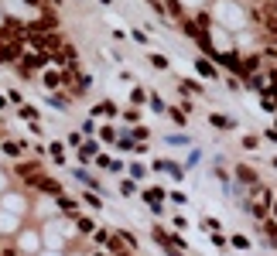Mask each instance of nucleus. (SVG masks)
Returning a JSON list of instances; mask_svg holds the SVG:
<instances>
[{"mask_svg": "<svg viewBox=\"0 0 277 256\" xmlns=\"http://www.w3.org/2000/svg\"><path fill=\"white\" fill-rule=\"evenodd\" d=\"M14 246H17L21 256H38L41 249H45V236H41L38 225H24L21 233L14 236Z\"/></svg>", "mask_w": 277, "mask_h": 256, "instance_id": "nucleus-1", "label": "nucleus"}, {"mask_svg": "<svg viewBox=\"0 0 277 256\" xmlns=\"http://www.w3.org/2000/svg\"><path fill=\"white\" fill-rule=\"evenodd\" d=\"M48 65H52V55H48V52H38V48H24L21 62H17L14 68H17L21 75H41Z\"/></svg>", "mask_w": 277, "mask_h": 256, "instance_id": "nucleus-2", "label": "nucleus"}, {"mask_svg": "<svg viewBox=\"0 0 277 256\" xmlns=\"http://www.w3.org/2000/svg\"><path fill=\"white\" fill-rule=\"evenodd\" d=\"M28 191H35V195H52V198H58V195H62V181L58 178H52V174H48V171H41V174H35V178L28 181Z\"/></svg>", "mask_w": 277, "mask_h": 256, "instance_id": "nucleus-3", "label": "nucleus"}, {"mask_svg": "<svg viewBox=\"0 0 277 256\" xmlns=\"http://www.w3.org/2000/svg\"><path fill=\"white\" fill-rule=\"evenodd\" d=\"M24 219H28V215H17V212H11V209L0 205V236H4V239H14V236L28 225Z\"/></svg>", "mask_w": 277, "mask_h": 256, "instance_id": "nucleus-4", "label": "nucleus"}, {"mask_svg": "<svg viewBox=\"0 0 277 256\" xmlns=\"http://www.w3.org/2000/svg\"><path fill=\"white\" fill-rule=\"evenodd\" d=\"M24 41L21 38H7L4 34V41H0V65H17L21 62V55H24Z\"/></svg>", "mask_w": 277, "mask_h": 256, "instance_id": "nucleus-5", "label": "nucleus"}, {"mask_svg": "<svg viewBox=\"0 0 277 256\" xmlns=\"http://www.w3.org/2000/svg\"><path fill=\"white\" fill-rule=\"evenodd\" d=\"M192 68H195V75L202 79V82H219V79H222L219 65H216L209 55H195V58H192Z\"/></svg>", "mask_w": 277, "mask_h": 256, "instance_id": "nucleus-6", "label": "nucleus"}, {"mask_svg": "<svg viewBox=\"0 0 277 256\" xmlns=\"http://www.w3.org/2000/svg\"><path fill=\"white\" fill-rule=\"evenodd\" d=\"M38 82H41V89L45 92H58V89H65V75H62V68L55 65H48L41 75H38Z\"/></svg>", "mask_w": 277, "mask_h": 256, "instance_id": "nucleus-7", "label": "nucleus"}, {"mask_svg": "<svg viewBox=\"0 0 277 256\" xmlns=\"http://www.w3.org/2000/svg\"><path fill=\"white\" fill-rule=\"evenodd\" d=\"M140 198L150 205V212H154V215H164V198H168V191H164L161 185H150V188H144V191H140Z\"/></svg>", "mask_w": 277, "mask_h": 256, "instance_id": "nucleus-8", "label": "nucleus"}, {"mask_svg": "<svg viewBox=\"0 0 277 256\" xmlns=\"http://www.w3.org/2000/svg\"><path fill=\"white\" fill-rule=\"evenodd\" d=\"M41 171H45V164H41V161H31V157H21V161L14 164V174H17L24 185L35 178V174H41Z\"/></svg>", "mask_w": 277, "mask_h": 256, "instance_id": "nucleus-9", "label": "nucleus"}, {"mask_svg": "<svg viewBox=\"0 0 277 256\" xmlns=\"http://www.w3.org/2000/svg\"><path fill=\"white\" fill-rule=\"evenodd\" d=\"M233 174H236V185H240V188L260 185V174H257V167H250V164H233Z\"/></svg>", "mask_w": 277, "mask_h": 256, "instance_id": "nucleus-10", "label": "nucleus"}, {"mask_svg": "<svg viewBox=\"0 0 277 256\" xmlns=\"http://www.w3.org/2000/svg\"><path fill=\"white\" fill-rule=\"evenodd\" d=\"M72 178L79 181L82 188H92V191H99V195H106V191H103V185H99V178L92 174L89 167H72Z\"/></svg>", "mask_w": 277, "mask_h": 256, "instance_id": "nucleus-11", "label": "nucleus"}, {"mask_svg": "<svg viewBox=\"0 0 277 256\" xmlns=\"http://www.w3.org/2000/svg\"><path fill=\"white\" fill-rule=\"evenodd\" d=\"M99 154H103V150H99V137H96V140H86V144H82L79 150H75V161L89 167V164H92V161H96Z\"/></svg>", "mask_w": 277, "mask_h": 256, "instance_id": "nucleus-12", "label": "nucleus"}, {"mask_svg": "<svg viewBox=\"0 0 277 256\" xmlns=\"http://www.w3.org/2000/svg\"><path fill=\"white\" fill-rule=\"evenodd\" d=\"M55 205H58V215H65V219H75V215H79V205H82V201H75L72 195H65V191H62V195L55 198Z\"/></svg>", "mask_w": 277, "mask_h": 256, "instance_id": "nucleus-13", "label": "nucleus"}, {"mask_svg": "<svg viewBox=\"0 0 277 256\" xmlns=\"http://www.w3.org/2000/svg\"><path fill=\"white\" fill-rule=\"evenodd\" d=\"M89 113H92V116H103V120H116V116H120V110H116L113 99H99Z\"/></svg>", "mask_w": 277, "mask_h": 256, "instance_id": "nucleus-14", "label": "nucleus"}, {"mask_svg": "<svg viewBox=\"0 0 277 256\" xmlns=\"http://www.w3.org/2000/svg\"><path fill=\"white\" fill-rule=\"evenodd\" d=\"M209 123L216 126V130H236V116H230V113H209Z\"/></svg>", "mask_w": 277, "mask_h": 256, "instance_id": "nucleus-15", "label": "nucleus"}, {"mask_svg": "<svg viewBox=\"0 0 277 256\" xmlns=\"http://www.w3.org/2000/svg\"><path fill=\"white\" fill-rule=\"evenodd\" d=\"M79 201L86 205V209H92V212H99V209H103V195H99V191H92V188L79 191Z\"/></svg>", "mask_w": 277, "mask_h": 256, "instance_id": "nucleus-16", "label": "nucleus"}, {"mask_svg": "<svg viewBox=\"0 0 277 256\" xmlns=\"http://www.w3.org/2000/svg\"><path fill=\"white\" fill-rule=\"evenodd\" d=\"M48 103L55 106L58 113H69V106H72V96L65 89H58V92H48Z\"/></svg>", "mask_w": 277, "mask_h": 256, "instance_id": "nucleus-17", "label": "nucleus"}, {"mask_svg": "<svg viewBox=\"0 0 277 256\" xmlns=\"http://www.w3.org/2000/svg\"><path fill=\"white\" fill-rule=\"evenodd\" d=\"M230 249H236V253H250V249H254V239H250L246 233H233L230 236Z\"/></svg>", "mask_w": 277, "mask_h": 256, "instance_id": "nucleus-18", "label": "nucleus"}, {"mask_svg": "<svg viewBox=\"0 0 277 256\" xmlns=\"http://www.w3.org/2000/svg\"><path fill=\"white\" fill-rule=\"evenodd\" d=\"M48 157H52V164H58V167L69 164V154H65V147L58 144V140H52V144H48Z\"/></svg>", "mask_w": 277, "mask_h": 256, "instance_id": "nucleus-19", "label": "nucleus"}, {"mask_svg": "<svg viewBox=\"0 0 277 256\" xmlns=\"http://www.w3.org/2000/svg\"><path fill=\"white\" fill-rule=\"evenodd\" d=\"M96 137H99L103 144H113V147H116V140H120V126H116V123H103Z\"/></svg>", "mask_w": 277, "mask_h": 256, "instance_id": "nucleus-20", "label": "nucleus"}, {"mask_svg": "<svg viewBox=\"0 0 277 256\" xmlns=\"http://www.w3.org/2000/svg\"><path fill=\"white\" fill-rule=\"evenodd\" d=\"M72 222H75V229H79V236H92L96 233V219H92V215H75V219H72Z\"/></svg>", "mask_w": 277, "mask_h": 256, "instance_id": "nucleus-21", "label": "nucleus"}, {"mask_svg": "<svg viewBox=\"0 0 277 256\" xmlns=\"http://www.w3.org/2000/svg\"><path fill=\"white\" fill-rule=\"evenodd\" d=\"M178 89L188 92V96H206V82H202V79H182Z\"/></svg>", "mask_w": 277, "mask_h": 256, "instance_id": "nucleus-22", "label": "nucleus"}, {"mask_svg": "<svg viewBox=\"0 0 277 256\" xmlns=\"http://www.w3.org/2000/svg\"><path fill=\"white\" fill-rule=\"evenodd\" d=\"M17 116H21L24 123H35V120H41V110H35L31 103H21V106H17Z\"/></svg>", "mask_w": 277, "mask_h": 256, "instance_id": "nucleus-23", "label": "nucleus"}, {"mask_svg": "<svg viewBox=\"0 0 277 256\" xmlns=\"http://www.w3.org/2000/svg\"><path fill=\"white\" fill-rule=\"evenodd\" d=\"M168 116H171V123L178 126V130H185V126H188V113H185L182 106H168Z\"/></svg>", "mask_w": 277, "mask_h": 256, "instance_id": "nucleus-24", "label": "nucleus"}, {"mask_svg": "<svg viewBox=\"0 0 277 256\" xmlns=\"http://www.w3.org/2000/svg\"><path fill=\"white\" fill-rule=\"evenodd\" d=\"M147 62H150L154 68H158V72H168V68H171V58H168V55H161V52H150V55H147Z\"/></svg>", "mask_w": 277, "mask_h": 256, "instance_id": "nucleus-25", "label": "nucleus"}, {"mask_svg": "<svg viewBox=\"0 0 277 256\" xmlns=\"http://www.w3.org/2000/svg\"><path fill=\"white\" fill-rule=\"evenodd\" d=\"M137 181H134V178H130V174H127V178H120V198H134V195H137Z\"/></svg>", "mask_w": 277, "mask_h": 256, "instance_id": "nucleus-26", "label": "nucleus"}, {"mask_svg": "<svg viewBox=\"0 0 277 256\" xmlns=\"http://www.w3.org/2000/svg\"><path fill=\"white\" fill-rule=\"evenodd\" d=\"M147 99H150V92L144 89V86H134V89H130V106H147Z\"/></svg>", "mask_w": 277, "mask_h": 256, "instance_id": "nucleus-27", "label": "nucleus"}, {"mask_svg": "<svg viewBox=\"0 0 277 256\" xmlns=\"http://www.w3.org/2000/svg\"><path fill=\"white\" fill-rule=\"evenodd\" d=\"M164 174H168L171 181H182V178H185V164H178V161H171V157H168V167H164Z\"/></svg>", "mask_w": 277, "mask_h": 256, "instance_id": "nucleus-28", "label": "nucleus"}, {"mask_svg": "<svg viewBox=\"0 0 277 256\" xmlns=\"http://www.w3.org/2000/svg\"><path fill=\"white\" fill-rule=\"evenodd\" d=\"M202 150H198V147H192V150H188V157H185V171H195L198 164H202Z\"/></svg>", "mask_w": 277, "mask_h": 256, "instance_id": "nucleus-29", "label": "nucleus"}, {"mask_svg": "<svg viewBox=\"0 0 277 256\" xmlns=\"http://www.w3.org/2000/svg\"><path fill=\"white\" fill-rule=\"evenodd\" d=\"M113 161H116V157H110V154H99L96 161H92V167H96V171H106V174H113Z\"/></svg>", "mask_w": 277, "mask_h": 256, "instance_id": "nucleus-30", "label": "nucleus"}, {"mask_svg": "<svg viewBox=\"0 0 277 256\" xmlns=\"http://www.w3.org/2000/svg\"><path fill=\"white\" fill-rule=\"evenodd\" d=\"M127 174H130L134 181L147 178V164H140V161H130V164H127Z\"/></svg>", "mask_w": 277, "mask_h": 256, "instance_id": "nucleus-31", "label": "nucleus"}, {"mask_svg": "<svg viewBox=\"0 0 277 256\" xmlns=\"http://www.w3.org/2000/svg\"><path fill=\"white\" fill-rule=\"evenodd\" d=\"M120 120L127 123V126H137V123H140V106H130V110H123V113H120Z\"/></svg>", "mask_w": 277, "mask_h": 256, "instance_id": "nucleus-32", "label": "nucleus"}, {"mask_svg": "<svg viewBox=\"0 0 277 256\" xmlns=\"http://www.w3.org/2000/svg\"><path fill=\"white\" fill-rule=\"evenodd\" d=\"M209 243L216 246L219 253H226V249H230V236H222V233H209Z\"/></svg>", "mask_w": 277, "mask_h": 256, "instance_id": "nucleus-33", "label": "nucleus"}, {"mask_svg": "<svg viewBox=\"0 0 277 256\" xmlns=\"http://www.w3.org/2000/svg\"><path fill=\"white\" fill-rule=\"evenodd\" d=\"M116 236H120V243H123V246H127V249H130V253H134V249H137V236H134V233H127V229H116Z\"/></svg>", "mask_w": 277, "mask_h": 256, "instance_id": "nucleus-34", "label": "nucleus"}, {"mask_svg": "<svg viewBox=\"0 0 277 256\" xmlns=\"http://www.w3.org/2000/svg\"><path fill=\"white\" fill-rule=\"evenodd\" d=\"M164 140H168V144H171V147H188V144H192L185 130H174V134H171V137H164Z\"/></svg>", "mask_w": 277, "mask_h": 256, "instance_id": "nucleus-35", "label": "nucleus"}, {"mask_svg": "<svg viewBox=\"0 0 277 256\" xmlns=\"http://www.w3.org/2000/svg\"><path fill=\"white\" fill-rule=\"evenodd\" d=\"M65 144H69V147H75V150H79V147L86 144V137H82V130H69V134H65Z\"/></svg>", "mask_w": 277, "mask_h": 256, "instance_id": "nucleus-36", "label": "nucleus"}, {"mask_svg": "<svg viewBox=\"0 0 277 256\" xmlns=\"http://www.w3.org/2000/svg\"><path fill=\"white\" fill-rule=\"evenodd\" d=\"M147 106H150V110H154V113H168V103H164V99H161V96H158V92H150V99H147Z\"/></svg>", "mask_w": 277, "mask_h": 256, "instance_id": "nucleus-37", "label": "nucleus"}, {"mask_svg": "<svg viewBox=\"0 0 277 256\" xmlns=\"http://www.w3.org/2000/svg\"><path fill=\"white\" fill-rule=\"evenodd\" d=\"M79 130H82L86 137H96V134H99V126H96V120H89V116H86V120L79 123Z\"/></svg>", "mask_w": 277, "mask_h": 256, "instance_id": "nucleus-38", "label": "nucleus"}, {"mask_svg": "<svg viewBox=\"0 0 277 256\" xmlns=\"http://www.w3.org/2000/svg\"><path fill=\"white\" fill-rule=\"evenodd\" d=\"M202 229H206V233H222V222L212 219V215H206V219H202Z\"/></svg>", "mask_w": 277, "mask_h": 256, "instance_id": "nucleus-39", "label": "nucleus"}, {"mask_svg": "<svg viewBox=\"0 0 277 256\" xmlns=\"http://www.w3.org/2000/svg\"><path fill=\"white\" fill-rule=\"evenodd\" d=\"M240 147H243V150H257V147H260V137H257V134H246V137L240 140Z\"/></svg>", "mask_w": 277, "mask_h": 256, "instance_id": "nucleus-40", "label": "nucleus"}, {"mask_svg": "<svg viewBox=\"0 0 277 256\" xmlns=\"http://www.w3.org/2000/svg\"><path fill=\"white\" fill-rule=\"evenodd\" d=\"M130 134H134V140H147V137H150V126L137 123V126H130Z\"/></svg>", "mask_w": 277, "mask_h": 256, "instance_id": "nucleus-41", "label": "nucleus"}, {"mask_svg": "<svg viewBox=\"0 0 277 256\" xmlns=\"http://www.w3.org/2000/svg\"><path fill=\"white\" fill-rule=\"evenodd\" d=\"M168 198H171L174 205H188V195H185L182 188H171V191H168Z\"/></svg>", "mask_w": 277, "mask_h": 256, "instance_id": "nucleus-42", "label": "nucleus"}, {"mask_svg": "<svg viewBox=\"0 0 277 256\" xmlns=\"http://www.w3.org/2000/svg\"><path fill=\"white\" fill-rule=\"evenodd\" d=\"M171 225L178 229V233H185V229H188V219H185L182 212H174V215H171Z\"/></svg>", "mask_w": 277, "mask_h": 256, "instance_id": "nucleus-43", "label": "nucleus"}, {"mask_svg": "<svg viewBox=\"0 0 277 256\" xmlns=\"http://www.w3.org/2000/svg\"><path fill=\"white\" fill-rule=\"evenodd\" d=\"M130 38H134L137 45H150V34H147V31H140V28H134V31H130Z\"/></svg>", "mask_w": 277, "mask_h": 256, "instance_id": "nucleus-44", "label": "nucleus"}, {"mask_svg": "<svg viewBox=\"0 0 277 256\" xmlns=\"http://www.w3.org/2000/svg\"><path fill=\"white\" fill-rule=\"evenodd\" d=\"M92 243H96V246H106V243H110V233H106V229H96V233H92Z\"/></svg>", "mask_w": 277, "mask_h": 256, "instance_id": "nucleus-45", "label": "nucleus"}, {"mask_svg": "<svg viewBox=\"0 0 277 256\" xmlns=\"http://www.w3.org/2000/svg\"><path fill=\"white\" fill-rule=\"evenodd\" d=\"M185 7H188V11L192 14H198V11H206V0H182Z\"/></svg>", "mask_w": 277, "mask_h": 256, "instance_id": "nucleus-46", "label": "nucleus"}, {"mask_svg": "<svg viewBox=\"0 0 277 256\" xmlns=\"http://www.w3.org/2000/svg\"><path fill=\"white\" fill-rule=\"evenodd\" d=\"M164 167H168V157H154L150 161V171H158V174H164Z\"/></svg>", "mask_w": 277, "mask_h": 256, "instance_id": "nucleus-47", "label": "nucleus"}, {"mask_svg": "<svg viewBox=\"0 0 277 256\" xmlns=\"http://www.w3.org/2000/svg\"><path fill=\"white\" fill-rule=\"evenodd\" d=\"M264 14L267 17H277V0H264Z\"/></svg>", "mask_w": 277, "mask_h": 256, "instance_id": "nucleus-48", "label": "nucleus"}, {"mask_svg": "<svg viewBox=\"0 0 277 256\" xmlns=\"http://www.w3.org/2000/svg\"><path fill=\"white\" fill-rule=\"evenodd\" d=\"M7 99H11L14 106H21V103H24V96H21V92H17V89H11V92H7Z\"/></svg>", "mask_w": 277, "mask_h": 256, "instance_id": "nucleus-49", "label": "nucleus"}, {"mask_svg": "<svg viewBox=\"0 0 277 256\" xmlns=\"http://www.w3.org/2000/svg\"><path fill=\"white\" fill-rule=\"evenodd\" d=\"M86 256H113V253H110V249H103V246H96V249H92V253H86Z\"/></svg>", "mask_w": 277, "mask_h": 256, "instance_id": "nucleus-50", "label": "nucleus"}, {"mask_svg": "<svg viewBox=\"0 0 277 256\" xmlns=\"http://www.w3.org/2000/svg\"><path fill=\"white\" fill-rule=\"evenodd\" d=\"M0 110H11V99H7V92H0Z\"/></svg>", "mask_w": 277, "mask_h": 256, "instance_id": "nucleus-51", "label": "nucleus"}, {"mask_svg": "<svg viewBox=\"0 0 277 256\" xmlns=\"http://www.w3.org/2000/svg\"><path fill=\"white\" fill-rule=\"evenodd\" d=\"M38 256H62V253H58V249H41Z\"/></svg>", "mask_w": 277, "mask_h": 256, "instance_id": "nucleus-52", "label": "nucleus"}, {"mask_svg": "<svg viewBox=\"0 0 277 256\" xmlns=\"http://www.w3.org/2000/svg\"><path fill=\"white\" fill-rule=\"evenodd\" d=\"M270 219H277V195H274V205H270Z\"/></svg>", "mask_w": 277, "mask_h": 256, "instance_id": "nucleus-53", "label": "nucleus"}, {"mask_svg": "<svg viewBox=\"0 0 277 256\" xmlns=\"http://www.w3.org/2000/svg\"><path fill=\"white\" fill-rule=\"evenodd\" d=\"M270 167H274V171H277V154H274V157H270Z\"/></svg>", "mask_w": 277, "mask_h": 256, "instance_id": "nucleus-54", "label": "nucleus"}, {"mask_svg": "<svg viewBox=\"0 0 277 256\" xmlns=\"http://www.w3.org/2000/svg\"><path fill=\"white\" fill-rule=\"evenodd\" d=\"M99 4H103V7H110V4H113V0H99Z\"/></svg>", "mask_w": 277, "mask_h": 256, "instance_id": "nucleus-55", "label": "nucleus"}, {"mask_svg": "<svg viewBox=\"0 0 277 256\" xmlns=\"http://www.w3.org/2000/svg\"><path fill=\"white\" fill-rule=\"evenodd\" d=\"M0 140H4V130H0Z\"/></svg>", "mask_w": 277, "mask_h": 256, "instance_id": "nucleus-56", "label": "nucleus"}, {"mask_svg": "<svg viewBox=\"0 0 277 256\" xmlns=\"http://www.w3.org/2000/svg\"><path fill=\"white\" fill-rule=\"evenodd\" d=\"M123 256H134V253H123Z\"/></svg>", "mask_w": 277, "mask_h": 256, "instance_id": "nucleus-57", "label": "nucleus"}, {"mask_svg": "<svg viewBox=\"0 0 277 256\" xmlns=\"http://www.w3.org/2000/svg\"><path fill=\"white\" fill-rule=\"evenodd\" d=\"M274 144H277V140H274Z\"/></svg>", "mask_w": 277, "mask_h": 256, "instance_id": "nucleus-58", "label": "nucleus"}]
</instances>
